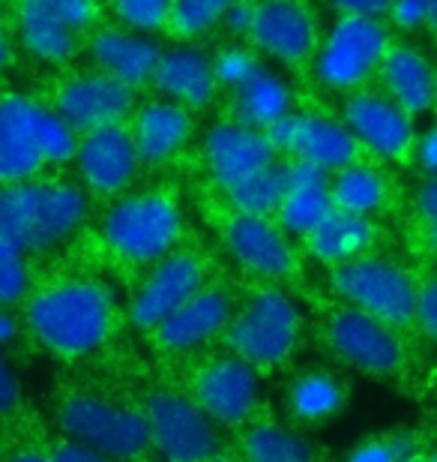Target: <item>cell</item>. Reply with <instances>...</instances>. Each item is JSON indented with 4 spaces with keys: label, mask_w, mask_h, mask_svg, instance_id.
Instances as JSON below:
<instances>
[{
    "label": "cell",
    "mask_w": 437,
    "mask_h": 462,
    "mask_svg": "<svg viewBox=\"0 0 437 462\" xmlns=\"http://www.w3.org/2000/svg\"><path fill=\"white\" fill-rule=\"evenodd\" d=\"M60 427L72 445L87 448L108 462L138 459L150 448L144 414L99 396H72L60 409Z\"/></svg>",
    "instance_id": "cell-7"
},
{
    "label": "cell",
    "mask_w": 437,
    "mask_h": 462,
    "mask_svg": "<svg viewBox=\"0 0 437 462\" xmlns=\"http://www.w3.org/2000/svg\"><path fill=\"white\" fill-rule=\"evenodd\" d=\"M407 462H429V459H420V457H411V459H407Z\"/></svg>",
    "instance_id": "cell-51"
},
{
    "label": "cell",
    "mask_w": 437,
    "mask_h": 462,
    "mask_svg": "<svg viewBox=\"0 0 437 462\" xmlns=\"http://www.w3.org/2000/svg\"><path fill=\"white\" fill-rule=\"evenodd\" d=\"M225 334L234 357L249 364L255 373L282 366L300 339V310L287 294L264 289L234 310Z\"/></svg>",
    "instance_id": "cell-5"
},
{
    "label": "cell",
    "mask_w": 437,
    "mask_h": 462,
    "mask_svg": "<svg viewBox=\"0 0 437 462\" xmlns=\"http://www.w3.org/2000/svg\"><path fill=\"white\" fill-rule=\"evenodd\" d=\"M225 240L231 255L237 258L246 271H252L267 280H278L294 271L296 255L287 244L285 231L269 219L255 217H234L225 228Z\"/></svg>",
    "instance_id": "cell-21"
},
{
    "label": "cell",
    "mask_w": 437,
    "mask_h": 462,
    "mask_svg": "<svg viewBox=\"0 0 437 462\" xmlns=\"http://www.w3.org/2000/svg\"><path fill=\"white\" fill-rule=\"evenodd\" d=\"M9 58H13V49H9V40L4 36V24H0V69L6 67Z\"/></svg>",
    "instance_id": "cell-48"
},
{
    "label": "cell",
    "mask_w": 437,
    "mask_h": 462,
    "mask_svg": "<svg viewBox=\"0 0 437 462\" xmlns=\"http://www.w3.org/2000/svg\"><path fill=\"white\" fill-rule=\"evenodd\" d=\"M234 316V303L222 289H204L192 294L180 310H174L168 319L156 328V339L165 351H192L201 348L204 343L225 334Z\"/></svg>",
    "instance_id": "cell-19"
},
{
    "label": "cell",
    "mask_w": 437,
    "mask_h": 462,
    "mask_svg": "<svg viewBox=\"0 0 437 462\" xmlns=\"http://www.w3.org/2000/svg\"><path fill=\"white\" fill-rule=\"evenodd\" d=\"M387 15L402 31H420V27L434 22L437 4H429V0H398V4H387Z\"/></svg>",
    "instance_id": "cell-38"
},
{
    "label": "cell",
    "mask_w": 437,
    "mask_h": 462,
    "mask_svg": "<svg viewBox=\"0 0 437 462\" xmlns=\"http://www.w3.org/2000/svg\"><path fill=\"white\" fill-rule=\"evenodd\" d=\"M389 49V33L378 18L336 15L330 33L314 54V76L332 90H351L362 85L380 67Z\"/></svg>",
    "instance_id": "cell-8"
},
{
    "label": "cell",
    "mask_w": 437,
    "mask_h": 462,
    "mask_svg": "<svg viewBox=\"0 0 437 462\" xmlns=\"http://www.w3.org/2000/svg\"><path fill=\"white\" fill-rule=\"evenodd\" d=\"M282 196H285V162L267 165L264 171L252 174L249 180H243L240 187L228 192L237 214L255 217V219H269L273 214H278Z\"/></svg>",
    "instance_id": "cell-31"
},
{
    "label": "cell",
    "mask_w": 437,
    "mask_h": 462,
    "mask_svg": "<svg viewBox=\"0 0 437 462\" xmlns=\"http://www.w3.org/2000/svg\"><path fill=\"white\" fill-rule=\"evenodd\" d=\"M87 196L76 183H15L0 189V255L45 253L87 219Z\"/></svg>",
    "instance_id": "cell-1"
},
{
    "label": "cell",
    "mask_w": 437,
    "mask_h": 462,
    "mask_svg": "<svg viewBox=\"0 0 437 462\" xmlns=\"http://www.w3.org/2000/svg\"><path fill=\"white\" fill-rule=\"evenodd\" d=\"M213 60V76H216V85H225L231 90H237L240 85H246L255 72H261L264 63L255 58L252 51L243 49V45H228L222 49Z\"/></svg>",
    "instance_id": "cell-35"
},
{
    "label": "cell",
    "mask_w": 437,
    "mask_h": 462,
    "mask_svg": "<svg viewBox=\"0 0 437 462\" xmlns=\"http://www.w3.org/2000/svg\"><path fill=\"white\" fill-rule=\"evenodd\" d=\"M18 337V321L13 312L0 310V351H4L6 346H13Z\"/></svg>",
    "instance_id": "cell-47"
},
{
    "label": "cell",
    "mask_w": 437,
    "mask_h": 462,
    "mask_svg": "<svg viewBox=\"0 0 437 462\" xmlns=\"http://www.w3.org/2000/svg\"><path fill=\"white\" fill-rule=\"evenodd\" d=\"M168 9L165 0H123L114 6L117 22L135 36H153L162 27H168Z\"/></svg>",
    "instance_id": "cell-34"
},
{
    "label": "cell",
    "mask_w": 437,
    "mask_h": 462,
    "mask_svg": "<svg viewBox=\"0 0 437 462\" xmlns=\"http://www.w3.org/2000/svg\"><path fill=\"white\" fill-rule=\"evenodd\" d=\"M18 396H22V391H18V378L13 373V366L6 364L4 351H0V414L13 411L18 405Z\"/></svg>",
    "instance_id": "cell-41"
},
{
    "label": "cell",
    "mask_w": 437,
    "mask_h": 462,
    "mask_svg": "<svg viewBox=\"0 0 437 462\" xmlns=\"http://www.w3.org/2000/svg\"><path fill=\"white\" fill-rule=\"evenodd\" d=\"M252 42L278 63H300L318 49V22L312 9L291 0H267L255 6Z\"/></svg>",
    "instance_id": "cell-16"
},
{
    "label": "cell",
    "mask_w": 437,
    "mask_h": 462,
    "mask_svg": "<svg viewBox=\"0 0 437 462\" xmlns=\"http://www.w3.org/2000/svg\"><path fill=\"white\" fill-rule=\"evenodd\" d=\"M330 210V174L303 162H285V196L276 214L282 228L305 237Z\"/></svg>",
    "instance_id": "cell-24"
},
{
    "label": "cell",
    "mask_w": 437,
    "mask_h": 462,
    "mask_svg": "<svg viewBox=\"0 0 437 462\" xmlns=\"http://www.w3.org/2000/svg\"><path fill=\"white\" fill-rule=\"evenodd\" d=\"M414 321H416V325H420L423 337L434 339V334H437V289H434V282L416 285Z\"/></svg>",
    "instance_id": "cell-40"
},
{
    "label": "cell",
    "mask_w": 437,
    "mask_h": 462,
    "mask_svg": "<svg viewBox=\"0 0 437 462\" xmlns=\"http://www.w3.org/2000/svg\"><path fill=\"white\" fill-rule=\"evenodd\" d=\"M9 462H49V457H40V454H18Z\"/></svg>",
    "instance_id": "cell-49"
},
{
    "label": "cell",
    "mask_w": 437,
    "mask_h": 462,
    "mask_svg": "<svg viewBox=\"0 0 437 462\" xmlns=\"http://www.w3.org/2000/svg\"><path fill=\"white\" fill-rule=\"evenodd\" d=\"M183 231L177 201L162 192H135L120 199L102 219L108 249L132 264H153L171 255Z\"/></svg>",
    "instance_id": "cell-4"
},
{
    "label": "cell",
    "mask_w": 437,
    "mask_h": 462,
    "mask_svg": "<svg viewBox=\"0 0 437 462\" xmlns=\"http://www.w3.org/2000/svg\"><path fill=\"white\" fill-rule=\"evenodd\" d=\"M252 15H255V4H228L219 24H225L231 33H249Z\"/></svg>",
    "instance_id": "cell-42"
},
{
    "label": "cell",
    "mask_w": 437,
    "mask_h": 462,
    "mask_svg": "<svg viewBox=\"0 0 437 462\" xmlns=\"http://www.w3.org/2000/svg\"><path fill=\"white\" fill-rule=\"evenodd\" d=\"M411 457H414V441L405 436H393V439H375L353 448L348 462H407Z\"/></svg>",
    "instance_id": "cell-36"
},
{
    "label": "cell",
    "mask_w": 437,
    "mask_h": 462,
    "mask_svg": "<svg viewBox=\"0 0 437 462\" xmlns=\"http://www.w3.org/2000/svg\"><path fill=\"white\" fill-rule=\"evenodd\" d=\"M141 414L150 432V445L165 462H207L219 454L216 427L189 396L159 391L147 400Z\"/></svg>",
    "instance_id": "cell-9"
},
{
    "label": "cell",
    "mask_w": 437,
    "mask_h": 462,
    "mask_svg": "<svg viewBox=\"0 0 437 462\" xmlns=\"http://www.w3.org/2000/svg\"><path fill=\"white\" fill-rule=\"evenodd\" d=\"M189 400L213 423L237 427L258 409V373L234 355L216 357L198 369Z\"/></svg>",
    "instance_id": "cell-11"
},
{
    "label": "cell",
    "mask_w": 437,
    "mask_h": 462,
    "mask_svg": "<svg viewBox=\"0 0 437 462\" xmlns=\"http://www.w3.org/2000/svg\"><path fill=\"white\" fill-rule=\"evenodd\" d=\"M51 6H54V13H58L60 22L67 24L72 33L87 31V27L96 22V15H99V6L87 4V0H51Z\"/></svg>",
    "instance_id": "cell-39"
},
{
    "label": "cell",
    "mask_w": 437,
    "mask_h": 462,
    "mask_svg": "<svg viewBox=\"0 0 437 462\" xmlns=\"http://www.w3.org/2000/svg\"><path fill=\"white\" fill-rule=\"evenodd\" d=\"M375 240V226L366 217H353L345 210L332 208L327 217H321V223L305 235V246L318 262L339 267L348 264L353 258L366 255V249Z\"/></svg>",
    "instance_id": "cell-26"
},
{
    "label": "cell",
    "mask_w": 437,
    "mask_h": 462,
    "mask_svg": "<svg viewBox=\"0 0 437 462\" xmlns=\"http://www.w3.org/2000/svg\"><path fill=\"white\" fill-rule=\"evenodd\" d=\"M225 6L222 0H180L168 9V27L180 36H201L222 22Z\"/></svg>",
    "instance_id": "cell-33"
},
{
    "label": "cell",
    "mask_w": 437,
    "mask_h": 462,
    "mask_svg": "<svg viewBox=\"0 0 437 462\" xmlns=\"http://www.w3.org/2000/svg\"><path fill=\"white\" fill-rule=\"evenodd\" d=\"M204 289V264L192 253H171L156 262L150 276L129 303V319L135 328L156 330L174 310H180L192 294Z\"/></svg>",
    "instance_id": "cell-13"
},
{
    "label": "cell",
    "mask_w": 437,
    "mask_h": 462,
    "mask_svg": "<svg viewBox=\"0 0 437 462\" xmlns=\"http://www.w3.org/2000/svg\"><path fill=\"white\" fill-rule=\"evenodd\" d=\"M76 160L81 178L99 196H117V192L129 189L138 174V165H141L132 133L123 124L85 133L76 147Z\"/></svg>",
    "instance_id": "cell-17"
},
{
    "label": "cell",
    "mask_w": 437,
    "mask_h": 462,
    "mask_svg": "<svg viewBox=\"0 0 437 462\" xmlns=\"http://www.w3.org/2000/svg\"><path fill=\"white\" fill-rule=\"evenodd\" d=\"M27 325L45 348L63 357L96 351L111 334L114 298L99 282H58L27 300Z\"/></svg>",
    "instance_id": "cell-2"
},
{
    "label": "cell",
    "mask_w": 437,
    "mask_h": 462,
    "mask_svg": "<svg viewBox=\"0 0 437 462\" xmlns=\"http://www.w3.org/2000/svg\"><path fill=\"white\" fill-rule=\"evenodd\" d=\"M327 343L348 366L371 375H389L402 366L405 348L393 328L362 316L357 310H339L327 321Z\"/></svg>",
    "instance_id": "cell-12"
},
{
    "label": "cell",
    "mask_w": 437,
    "mask_h": 462,
    "mask_svg": "<svg viewBox=\"0 0 437 462\" xmlns=\"http://www.w3.org/2000/svg\"><path fill=\"white\" fill-rule=\"evenodd\" d=\"M135 94L120 81L87 72V76L69 79L58 90V115L72 133H93L102 126H117L132 112Z\"/></svg>",
    "instance_id": "cell-15"
},
{
    "label": "cell",
    "mask_w": 437,
    "mask_h": 462,
    "mask_svg": "<svg viewBox=\"0 0 437 462\" xmlns=\"http://www.w3.org/2000/svg\"><path fill=\"white\" fill-rule=\"evenodd\" d=\"M27 282H31V273H27L24 258L0 255V310L22 300L27 294Z\"/></svg>",
    "instance_id": "cell-37"
},
{
    "label": "cell",
    "mask_w": 437,
    "mask_h": 462,
    "mask_svg": "<svg viewBox=\"0 0 437 462\" xmlns=\"http://www.w3.org/2000/svg\"><path fill=\"white\" fill-rule=\"evenodd\" d=\"M18 40L24 51L40 60L60 63L76 51V33L60 22L51 0H27L18 6Z\"/></svg>",
    "instance_id": "cell-28"
},
{
    "label": "cell",
    "mask_w": 437,
    "mask_h": 462,
    "mask_svg": "<svg viewBox=\"0 0 437 462\" xmlns=\"http://www.w3.org/2000/svg\"><path fill=\"white\" fill-rule=\"evenodd\" d=\"M294 108V94L285 85L282 76L261 67L246 85L234 90V124L255 129V133H269L278 120H285Z\"/></svg>",
    "instance_id": "cell-27"
},
{
    "label": "cell",
    "mask_w": 437,
    "mask_h": 462,
    "mask_svg": "<svg viewBox=\"0 0 437 462\" xmlns=\"http://www.w3.org/2000/svg\"><path fill=\"white\" fill-rule=\"evenodd\" d=\"M330 201L336 210L369 219L387 201L384 174L366 162H351L348 169L336 171V178H330Z\"/></svg>",
    "instance_id": "cell-29"
},
{
    "label": "cell",
    "mask_w": 437,
    "mask_h": 462,
    "mask_svg": "<svg viewBox=\"0 0 437 462\" xmlns=\"http://www.w3.org/2000/svg\"><path fill=\"white\" fill-rule=\"evenodd\" d=\"M287 402H291V411L300 420L318 423L341 411L345 391H341V384L327 373H305L294 382Z\"/></svg>",
    "instance_id": "cell-30"
},
{
    "label": "cell",
    "mask_w": 437,
    "mask_h": 462,
    "mask_svg": "<svg viewBox=\"0 0 437 462\" xmlns=\"http://www.w3.org/2000/svg\"><path fill=\"white\" fill-rule=\"evenodd\" d=\"M336 15H353V18H378V22H384L387 15V4H378V0H366V4H336Z\"/></svg>",
    "instance_id": "cell-43"
},
{
    "label": "cell",
    "mask_w": 437,
    "mask_h": 462,
    "mask_svg": "<svg viewBox=\"0 0 437 462\" xmlns=\"http://www.w3.org/2000/svg\"><path fill=\"white\" fill-rule=\"evenodd\" d=\"M129 133H132L138 162L159 165L168 162L174 153H180L183 144L189 142L192 117L186 108L168 103V99H156L138 112L135 129H129Z\"/></svg>",
    "instance_id": "cell-25"
},
{
    "label": "cell",
    "mask_w": 437,
    "mask_h": 462,
    "mask_svg": "<svg viewBox=\"0 0 437 462\" xmlns=\"http://www.w3.org/2000/svg\"><path fill=\"white\" fill-rule=\"evenodd\" d=\"M49 462H108V459H102L99 454H93V450L67 441V445H60L54 450V457H49Z\"/></svg>",
    "instance_id": "cell-46"
},
{
    "label": "cell",
    "mask_w": 437,
    "mask_h": 462,
    "mask_svg": "<svg viewBox=\"0 0 437 462\" xmlns=\"http://www.w3.org/2000/svg\"><path fill=\"white\" fill-rule=\"evenodd\" d=\"M345 129L357 147H366L380 160H398L414 144V120L393 106L384 94H353L345 103Z\"/></svg>",
    "instance_id": "cell-18"
},
{
    "label": "cell",
    "mask_w": 437,
    "mask_h": 462,
    "mask_svg": "<svg viewBox=\"0 0 437 462\" xmlns=\"http://www.w3.org/2000/svg\"><path fill=\"white\" fill-rule=\"evenodd\" d=\"M414 147H416V162L423 165V171L434 174V165H437V135H434V129H429L423 138H414Z\"/></svg>",
    "instance_id": "cell-44"
},
{
    "label": "cell",
    "mask_w": 437,
    "mask_h": 462,
    "mask_svg": "<svg viewBox=\"0 0 437 462\" xmlns=\"http://www.w3.org/2000/svg\"><path fill=\"white\" fill-rule=\"evenodd\" d=\"M246 462H312V450L296 436L278 423H261L243 441Z\"/></svg>",
    "instance_id": "cell-32"
},
{
    "label": "cell",
    "mask_w": 437,
    "mask_h": 462,
    "mask_svg": "<svg viewBox=\"0 0 437 462\" xmlns=\"http://www.w3.org/2000/svg\"><path fill=\"white\" fill-rule=\"evenodd\" d=\"M150 81L159 94L168 97V103L180 108L210 106L219 90L210 54L198 45H174V49L162 51Z\"/></svg>",
    "instance_id": "cell-20"
},
{
    "label": "cell",
    "mask_w": 437,
    "mask_h": 462,
    "mask_svg": "<svg viewBox=\"0 0 437 462\" xmlns=\"http://www.w3.org/2000/svg\"><path fill=\"white\" fill-rule=\"evenodd\" d=\"M416 210H420V217H423L425 228L432 231V226H434V214H437V183H434V180H425V183H423L420 196H416Z\"/></svg>",
    "instance_id": "cell-45"
},
{
    "label": "cell",
    "mask_w": 437,
    "mask_h": 462,
    "mask_svg": "<svg viewBox=\"0 0 437 462\" xmlns=\"http://www.w3.org/2000/svg\"><path fill=\"white\" fill-rule=\"evenodd\" d=\"M273 151H285L294 162L312 165L321 171H341L357 162V142L351 138L345 124L327 115H296L291 112L285 120L267 133Z\"/></svg>",
    "instance_id": "cell-10"
},
{
    "label": "cell",
    "mask_w": 437,
    "mask_h": 462,
    "mask_svg": "<svg viewBox=\"0 0 437 462\" xmlns=\"http://www.w3.org/2000/svg\"><path fill=\"white\" fill-rule=\"evenodd\" d=\"M380 81L387 88V99L398 106L407 117H420L434 106V69L423 51L414 45H393L380 60Z\"/></svg>",
    "instance_id": "cell-23"
},
{
    "label": "cell",
    "mask_w": 437,
    "mask_h": 462,
    "mask_svg": "<svg viewBox=\"0 0 437 462\" xmlns=\"http://www.w3.org/2000/svg\"><path fill=\"white\" fill-rule=\"evenodd\" d=\"M207 462H234V459H231V457H222V454H216V457H210Z\"/></svg>",
    "instance_id": "cell-50"
},
{
    "label": "cell",
    "mask_w": 437,
    "mask_h": 462,
    "mask_svg": "<svg viewBox=\"0 0 437 462\" xmlns=\"http://www.w3.org/2000/svg\"><path fill=\"white\" fill-rule=\"evenodd\" d=\"M162 45L150 36H135L129 31H99L90 42V58L102 76L120 81L129 90L153 79V69L159 63Z\"/></svg>",
    "instance_id": "cell-22"
},
{
    "label": "cell",
    "mask_w": 437,
    "mask_h": 462,
    "mask_svg": "<svg viewBox=\"0 0 437 462\" xmlns=\"http://www.w3.org/2000/svg\"><path fill=\"white\" fill-rule=\"evenodd\" d=\"M330 285L341 300H348V310H357L380 325L396 330L414 321L416 282L402 264L389 258L360 255L332 267Z\"/></svg>",
    "instance_id": "cell-6"
},
{
    "label": "cell",
    "mask_w": 437,
    "mask_h": 462,
    "mask_svg": "<svg viewBox=\"0 0 437 462\" xmlns=\"http://www.w3.org/2000/svg\"><path fill=\"white\" fill-rule=\"evenodd\" d=\"M78 135L33 99L0 97V183H31L45 162L76 160Z\"/></svg>",
    "instance_id": "cell-3"
},
{
    "label": "cell",
    "mask_w": 437,
    "mask_h": 462,
    "mask_svg": "<svg viewBox=\"0 0 437 462\" xmlns=\"http://www.w3.org/2000/svg\"><path fill=\"white\" fill-rule=\"evenodd\" d=\"M204 160H207V171L216 180V187L231 192L252 174L273 165L276 151L264 133L246 129L234 120H222L204 135Z\"/></svg>",
    "instance_id": "cell-14"
}]
</instances>
